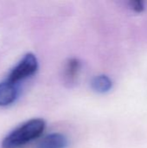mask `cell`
<instances>
[{
    "label": "cell",
    "mask_w": 147,
    "mask_h": 148,
    "mask_svg": "<svg viewBox=\"0 0 147 148\" xmlns=\"http://www.w3.org/2000/svg\"><path fill=\"white\" fill-rule=\"evenodd\" d=\"M37 69L38 61L36 56L32 53H28L11 69L6 80L17 85L19 82L33 75Z\"/></svg>",
    "instance_id": "7a4b0ae2"
},
{
    "label": "cell",
    "mask_w": 147,
    "mask_h": 148,
    "mask_svg": "<svg viewBox=\"0 0 147 148\" xmlns=\"http://www.w3.org/2000/svg\"><path fill=\"white\" fill-rule=\"evenodd\" d=\"M46 123L42 119H31L11 131L2 141V148H23L39 138L44 132Z\"/></svg>",
    "instance_id": "6da1fadb"
},
{
    "label": "cell",
    "mask_w": 147,
    "mask_h": 148,
    "mask_svg": "<svg viewBox=\"0 0 147 148\" xmlns=\"http://www.w3.org/2000/svg\"><path fill=\"white\" fill-rule=\"evenodd\" d=\"M19 95L18 86L7 80L0 82V107H6L16 101Z\"/></svg>",
    "instance_id": "3957f363"
},
{
    "label": "cell",
    "mask_w": 147,
    "mask_h": 148,
    "mask_svg": "<svg viewBox=\"0 0 147 148\" xmlns=\"http://www.w3.org/2000/svg\"><path fill=\"white\" fill-rule=\"evenodd\" d=\"M68 140L60 133H53L44 137L36 148H66Z\"/></svg>",
    "instance_id": "5b68a950"
},
{
    "label": "cell",
    "mask_w": 147,
    "mask_h": 148,
    "mask_svg": "<svg viewBox=\"0 0 147 148\" xmlns=\"http://www.w3.org/2000/svg\"><path fill=\"white\" fill-rule=\"evenodd\" d=\"M130 5L135 12H141L145 9V3L142 1H133L130 3Z\"/></svg>",
    "instance_id": "52a82bcc"
},
{
    "label": "cell",
    "mask_w": 147,
    "mask_h": 148,
    "mask_svg": "<svg viewBox=\"0 0 147 148\" xmlns=\"http://www.w3.org/2000/svg\"><path fill=\"white\" fill-rule=\"evenodd\" d=\"M81 71V62L76 58H71L68 60L64 67L63 78L66 84L72 86L77 81Z\"/></svg>",
    "instance_id": "277c9868"
},
{
    "label": "cell",
    "mask_w": 147,
    "mask_h": 148,
    "mask_svg": "<svg viewBox=\"0 0 147 148\" xmlns=\"http://www.w3.org/2000/svg\"><path fill=\"white\" fill-rule=\"evenodd\" d=\"M92 88L100 94H105L109 92L113 88L112 80L105 75H100L93 78L91 82Z\"/></svg>",
    "instance_id": "8992f818"
}]
</instances>
